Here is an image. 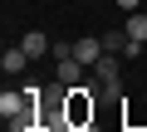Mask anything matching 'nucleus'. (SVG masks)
I'll use <instances>...</instances> for the list:
<instances>
[{"mask_svg": "<svg viewBox=\"0 0 147 132\" xmlns=\"http://www.w3.org/2000/svg\"><path fill=\"white\" fill-rule=\"evenodd\" d=\"M25 64H30V54H25V44H10L5 54H0V69H5V74H20Z\"/></svg>", "mask_w": 147, "mask_h": 132, "instance_id": "0eeeda50", "label": "nucleus"}, {"mask_svg": "<svg viewBox=\"0 0 147 132\" xmlns=\"http://www.w3.org/2000/svg\"><path fill=\"white\" fill-rule=\"evenodd\" d=\"M84 69H88V64H84L79 54H64V59H54V78H59L64 88H74V83H84Z\"/></svg>", "mask_w": 147, "mask_h": 132, "instance_id": "7ed1b4c3", "label": "nucleus"}, {"mask_svg": "<svg viewBox=\"0 0 147 132\" xmlns=\"http://www.w3.org/2000/svg\"><path fill=\"white\" fill-rule=\"evenodd\" d=\"M103 49H108V54H123V49H127V29H108V34H103Z\"/></svg>", "mask_w": 147, "mask_h": 132, "instance_id": "1a4fd4ad", "label": "nucleus"}, {"mask_svg": "<svg viewBox=\"0 0 147 132\" xmlns=\"http://www.w3.org/2000/svg\"><path fill=\"white\" fill-rule=\"evenodd\" d=\"M74 54H79V59L88 64V69H93V64L108 54V49H103V34H84V39H74Z\"/></svg>", "mask_w": 147, "mask_h": 132, "instance_id": "20e7f679", "label": "nucleus"}, {"mask_svg": "<svg viewBox=\"0 0 147 132\" xmlns=\"http://www.w3.org/2000/svg\"><path fill=\"white\" fill-rule=\"evenodd\" d=\"M64 108H69L74 127H79V122H93V88H88V83H74V88L64 93Z\"/></svg>", "mask_w": 147, "mask_h": 132, "instance_id": "f03ea898", "label": "nucleus"}, {"mask_svg": "<svg viewBox=\"0 0 147 132\" xmlns=\"http://www.w3.org/2000/svg\"><path fill=\"white\" fill-rule=\"evenodd\" d=\"M142 5V0H118V10H137Z\"/></svg>", "mask_w": 147, "mask_h": 132, "instance_id": "9d476101", "label": "nucleus"}, {"mask_svg": "<svg viewBox=\"0 0 147 132\" xmlns=\"http://www.w3.org/2000/svg\"><path fill=\"white\" fill-rule=\"evenodd\" d=\"M127 39H137V44H147V15H137V10H127Z\"/></svg>", "mask_w": 147, "mask_h": 132, "instance_id": "6e6552de", "label": "nucleus"}, {"mask_svg": "<svg viewBox=\"0 0 147 132\" xmlns=\"http://www.w3.org/2000/svg\"><path fill=\"white\" fill-rule=\"evenodd\" d=\"M93 83L103 93H123V54H103L93 64Z\"/></svg>", "mask_w": 147, "mask_h": 132, "instance_id": "f257e3e1", "label": "nucleus"}, {"mask_svg": "<svg viewBox=\"0 0 147 132\" xmlns=\"http://www.w3.org/2000/svg\"><path fill=\"white\" fill-rule=\"evenodd\" d=\"M74 132H98V127H93V122H79V127H74Z\"/></svg>", "mask_w": 147, "mask_h": 132, "instance_id": "9b49d317", "label": "nucleus"}, {"mask_svg": "<svg viewBox=\"0 0 147 132\" xmlns=\"http://www.w3.org/2000/svg\"><path fill=\"white\" fill-rule=\"evenodd\" d=\"M20 44H25V54H30V59H49V54H54V44H49V34H44V29H30Z\"/></svg>", "mask_w": 147, "mask_h": 132, "instance_id": "423d86ee", "label": "nucleus"}, {"mask_svg": "<svg viewBox=\"0 0 147 132\" xmlns=\"http://www.w3.org/2000/svg\"><path fill=\"white\" fill-rule=\"evenodd\" d=\"M34 98L25 93V88H5V93H0V117H15V113H25Z\"/></svg>", "mask_w": 147, "mask_h": 132, "instance_id": "39448f33", "label": "nucleus"}]
</instances>
